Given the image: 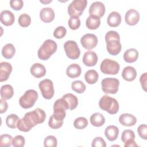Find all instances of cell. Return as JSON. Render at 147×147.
Listing matches in <instances>:
<instances>
[{"label":"cell","mask_w":147,"mask_h":147,"mask_svg":"<svg viewBox=\"0 0 147 147\" xmlns=\"http://www.w3.org/2000/svg\"><path fill=\"white\" fill-rule=\"evenodd\" d=\"M45 118V111L40 108H37L26 113L23 118L19 119L17 126L20 131L28 132L36 125L44 122Z\"/></svg>","instance_id":"6da1fadb"},{"label":"cell","mask_w":147,"mask_h":147,"mask_svg":"<svg viewBox=\"0 0 147 147\" xmlns=\"http://www.w3.org/2000/svg\"><path fill=\"white\" fill-rule=\"evenodd\" d=\"M106 42V48L107 52L111 55L115 56L119 53L122 49L120 42L119 34L114 30L107 32L105 36Z\"/></svg>","instance_id":"7a4b0ae2"},{"label":"cell","mask_w":147,"mask_h":147,"mask_svg":"<svg viewBox=\"0 0 147 147\" xmlns=\"http://www.w3.org/2000/svg\"><path fill=\"white\" fill-rule=\"evenodd\" d=\"M57 48L56 42L51 39L45 40L38 50L37 55L39 59L42 60H48Z\"/></svg>","instance_id":"3957f363"},{"label":"cell","mask_w":147,"mask_h":147,"mask_svg":"<svg viewBox=\"0 0 147 147\" xmlns=\"http://www.w3.org/2000/svg\"><path fill=\"white\" fill-rule=\"evenodd\" d=\"M99 107L110 114H115L119 110L118 101L114 98L105 95L99 101Z\"/></svg>","instance_id":"277c9868"},{"label":"cell","mask_w":147,"mask_h":147,"mask_svg":"<svg viewBox=\"0 0 147 147\" xmlns=\"http://www.w3.org/2000/svg\"><path fill=\"white\" fill-rule=\"evenodd\" d=\"M38 99V93L34 90H28L25 94L20 97L19 103L21 107L24 109H29L32 107Z\"/></svg>","instance_id":"5b68a950"},{"label":"cell","mask_w":147,"mask_h":147,"mask_svg":"<svg viewBox=\"0 0 147 147\" xmlns=\"http://www.w3.org/2000/svg\"><path fill=\"white\" fill-rule=\"evenodd\" d=\"M68 109L67 102L63 98L57 99L53 105V114L52 115L59 121H63L66 115L65 110Z\"/></svg>","instance_id":"8992f818"},{"label":"cell","mask_w":147,"mask_h":147,"mask_svg":"<svg viewBox=\"0 0 147 147\" xmlns=\"http://www.w3.org/2000/svg\"><path fill=\"white\" fill-rule=\"evenodd\" d=\"M87 5L86 0H74L68 6V13L71 17H79L82 14Z\"/></svg>","instance_id":"52a82bcc"},{"label":"cell","mask_w":147,"mask_h":147,"mask_svg":"<svg viewBox=\"0 0 147 147\" xmlns=\"http://www.w3.org/2000/svg\"><path fill=\"white\" fill-rule=\"evenodd\" d=\"M119 68V64L117 61L110 59H104L100 65V69L102 72L107 75L117 74Z\"/></svg>","instance_id":"ba28073f"},{"label":"cell","mask_w":147,"mask_h":147,"mask_svg":"<svg viewBox=\"0 0 147 147\" xmlns=\"http://www.w3.org/2000/svg\"><path fill=\"white\" fill-rule=\"evenodd\" d=\"M102 91L106 94H116L118 90L119 85V80L116 78H107L102 80Z\"/></svg>","instance_id":"9c48e42d"},{"label":"cell","mask_w":147,"mask_h":147,"mask_svg":"<svg viewBox=\"0 0 147 147\" xmlns=\"http://www.w3.org/2000/svg\"><path fill=\"white\" fill-rule=\"evenodd\" d=\"M39 88L41 91L42 96L46 99H51L54 95L55 91L53 84L52 80L48 79H45L38 84Z\"/></svg>","instance_id":"30bf717a"},{"label":"cell","mask_w":147,"mask_h":147,"mask_svg":"<svg viewBox=\"0 0 147 147\" xmlns=\"http://www.w3.org/2000/svg\"><path fill=\"white\" fill-rule=\"evenodd\" d=\"M64 48L67 56L69 59L75 60L79 57L80 51L75 41L68 40L66 41L64 43Z\"/></svg>","instance_id":"8fae6325"},{"label":"cell","mask_w":147,"mask_h":147,"mask_svg":"<svg viewBox=\"0 0 147 147\" xmlns=\"http://www.w3.org/2000/svg\"><path fill=\"white\" fill-rule=\"evenodd\" d=\"M80 43L85 49L90 50L96 46L98 44V38L94 34L87 33L82 37Z\"/></svg>","instance_id":"7c38bea8"},{"label":"cell","mask_w":147,"mask_h":147,"mask_svg":"<svg viewBox=\"0 0 147 147\" xmlns=\"http://www.w3.org/2000/svg\"><path fill=\"white\" fill-rule=\"evenodd\" d=\"M135 134L131 130H124L121 136V140L124 143V146H137L136 142L134 141Z\"/></svg>","instance_id":"4fadbf2b"},{"label":"cell","mask_w":147,"mask_h":147,"mask_svg":"<svg viewBox=\"0 0 147 147\" xmlns=\"http://www.w3.org/2000/svg\"><path fill=\"white\" fill-rule=\"evenodd\" d=\"M105 5L99 1L93 2L90 6L89 13L90 15H93L98 17L103 16L105 13Z\"/></svg>","instance_id":"5bb4252c"},{"label":"cell","mask_w":147,"mask_h":147,"mask_svg":"<svg viewBox=\"0 0 147 147\" xmlns=\"http://www.w3.org/2000/svg\"><path fill=\"white\" fill-rule=\"evenodd\" d=\"M125 20L127 25L131 26L136 25L140 20L139 12L133 9H129L125 14Z\"/></svg>","instance_id":"9a60e30c"},{"label":"cell","mask_w":147,"mask_h":147,"mask_svg":"<svg viewBox=\"0 0 147 147\" xmlns=\"http://www.w3.org/2000/svg\"><path fill=\"white\" fill-rule=\"evenodd\" d=\"M11 71L12 66L9 63L1 62L0 63V82H2L7 80Z\"/></svg>","instance_id":"2e32d148"},{"label":"cell","mask_w":147,"mask_h":147,"mask_svg":"<svg viewBox=\"0 0 147 147\" xmlns=\"http://www.w3.org/2000/svg\"><path fill=\"white\" fill-rule=\"evenodd\" d=\"M98 61V56L93 51L86 52L83 57V64L88 67L94 66Z\"/></svg>","instance_id":"e0dca14e"},{"label":"cell","mask_w":147,"mask_h":147,"mask_svg":"<svg viewBox=\"0 0 147 147\" xmlns=\"http://www.w3.org/2000/svg\"><path fill=\"white\" fill-rule=\"evenodd\" d=\"M0 20L1 23L5 26H10L13 24L15 17L14 14L8 10L2 11L0 15Z\"/></svg>","instance_id":"ac0fdd59"},{"label":"cell","mask_w":147,"mask_h":147,"mask_svg":"<svg viewBox=\"0 0 147 147\" xmlns=\"http://www.w3.org/2000/svg\"><path fill=\"white\" fill-rule=\"evenodd\" d=\"M40 17L44 22H51L55 18L54 11L51 7H44L40 10Z\"/></svg>","instance_id":"d6986e66"},{"label":"cell","mask_w":147,"mask_h":147,"mask_svg":"<svg viewBox=\"0 0 147 147\" xmlns=\"http://www.w3.org/2000/svg\"><path fill=\"white\" fill-rule=\"evenodd\" d=\"M30 71L31 74L37 78H40L45 76L47 72L44 65L38 63L33 64L31 66Z\"/></svg>","instance_id":"ffe728a7"},{"label":"cell","mask_w":147,"mask_h":147,"mask_svg":"<svg viewBox=\"0 0 147 147\" xmlns=\"http://www.w3.org/2000/svg\"><path fill=\"white\" fill-rule=\"evenodd\" d=\"M119 121L121 125L125 126H131L134 125L137 122V119L132 114L125 113L122 114L119 118Z\"/></svg>","instance_id":"44dd1931"},{"label":"cell","mask_w":147,"mask_h":147,"mask_svg":"<svg viewBox=\"0 0 147 147\" xmlns=\"http://www.w3.org/2000/svg\"><path fill=\"white\" fill-rule=\"evenodd\" d=\"M107 24L111 27H117L121 22V16L117 11H112L110 13L107 18Z\"/></svg>","instance_id":"7402d4cb"},{"label":"cell","mask_w":147,"mask_h":147,"mask_svg":"<svg viewBox=\"0 0 147 147\" xmlns=\"http://www.w3.org/2000/svg\"><path fill=\"white\" fill-rule=\"evenodd\" d=\"M136 76L137 71L136 69L131 66H127L125 67L122 72V76L126 81H133L135 79Z\"/></svg>","instance_id":"603a6c76"},{"label":"cell","mask_w":147,"mask_h":147,"mask_svg":"<svg viewBox=\"0 0 147 147\" xmlns=\"http://www.w3.org/2000/svg\"><path fill=\"white\" fill-rule=\"evenodd\" d=\"M119 134L118 128L114 125L107 126L105 130V135L108 140L113 141L118 138Z\"/></svg>","instance_id":"cb8c5ba5"},{"label":"cell","mask_w":147,"mask_h":147,"mask_svg":"<svg viewBox=\"0 0 147 147\" xmlns=\"http://www.w3.org/2000/svg\"><path fill=\"white\" fill-rule=\"evenodd\" d=\"M81 72V67L79 64L75 63L69 65L66 69V74L70 78H76L79 77L80 75Z\"/></svg>","instance_id":"d4e9b609"},{"label":"cell","mask_w":147,"mask_h":147,"mask_svg":"<svg viewBox=\"0 0 147 147\" xmlns=\"http://www.w3.org/2000/svg\"><path fill=\"white\" fill-rule=\"evenodd\" d=\"M138 57V52L134 48L127 49L123 54L124 60L129 63L135 62Z\"/></svg>","instance_id":"484cf974"},{"label":"cell","mask_w":147,"mask_h":147,"mask_svg":"<svg viewBox=\"0 0 147 147\" xmlns=\"http://www.w3.org/2000/svg\"><path fill=\"white\" fill-rule=\"evenodd\" d=\"M100 24V19L99 17L90 15V16L87 18L86 21V26L91 30H95L99 28Z\"/></svg>","instance_id":"4316f807"},{"label":"cell","mask_w":147,"mask_h":147,"mask_svg":"<svg viewBox=\"0 0 147 147\" xmlns=\"http://www.w3.org/2000/svg\"><path fill=\"white\" fill-rule=\"evenodd\" d=\"M62 98L67 102L69 110H72L78 106V99L75 95L71 93H68L64 95Z\"/></svg>","instance_id":"83f0119b"},{"label":"cell","mask_w":147,"mask_h":147,"mask_svg":"<svg viewBox=\"0 0 147 147\" xmlns=\"http://www.w3.org/2000/svg\"><path fill=\"white\" fill-rule=\"evenodd\" d=\"M1 96L4 100L11 99L14 95V89L10 84L3 85L1 88Z\"/></svg>","instance_id":"f1b7e54d"},{"label":"cell","mask_w":147,"mask_h":147,"mask_svg":"<svg viewBox=\"0 0 147 147\" xmlns=\"http://www.w3.org/2000/svg\"><path fill=\"white\" fill-rule=\"evenodd\" d=\"M91 123L96 127H100L102 126L105 122V118L104 116L99 113H95L90 117Z\"/></svg>","instance_id":"f546056e"},{"label":"cell","mask_w":147,"mask_h":147,"mask_svg":"<svg viewBox=\"0 0 147 147\" xmlns=\"http://www.w3.org/2000/svg\"><path fill=\"white\" fill-rule=\"evenodd\" d=\"M15 52H16L15 47L11 43H9L5 45L2 49V56L5 58L7 59L12 58L14 55Z\"/></svg>","instance_id":"4dcf8cb0"},{"label":"cell","mask_w":147,"mask_h":147,"mask_svg":"<svg viewBox=\"0 0 147 147\" xmlns=\"http://www.w3.org/2000/svg\"><path fill=\"white\" fill-rule=\"evenodd\" d=\"M99 78L98 72L94 69L87 71L84 75V79L86 82L90 84H93L96 83Z\"/></svg>","instance_id":"1f68e13d"},{"label":"cell","mask_w":147,"mask_h":147,"mask_svg":"<svg viewBox=\"0 0 147 147\" xmlns=\"http://www.w3.org/2000/svg\"><path fill=\"white\" fill-rule=\"evenodd\" d=\"M19 119V117L16 114H10L6 118V124L9 128L15 129L17 127V123Z\"/></svg>","instance_id":"d6a6232c"},{"label":"cell","mask_w":147,"mask_h":147,"mask_svg":"<svg viewBox=\"0 0 147 147\" xmlns=\"http://www.w3.org/2000/svg\"><path fill=\"white\" fill-rule=\"evenodd\" d=\"M71 88L75 92L81 94L85 91L86 89V85L81 80H75L71 84Z\"/></svg>","instance_id":"836d02e7"},{"label":"cell","mask_w":147,"mask_h":147,"mask_svg":"<svg viewBox=\"0 0 147 147\" xmlns=\"http://www.w3.org/2000/svg\"><path fill=\"white\" fill-rule=\"evenodd\" d=\"M88 125V121L84 117H78L74 122V126L77 129H83Z\"/></svg>","instance_id":"e575fe53"},{"label":"cell","mask_w":147,"mask_h":147,"mask_svg":"<svg viewBox=\"0 0 147 147\" xmlns=\"http://www.w3.org/2000/svg\"><path fill=\"white\" fill-rule=\"evenodd\" d=\"M13 137L11 136L4 134L0 136V146L9 147L12 145Z\"/></svg>","instance_id":"d590c367"},{"label":"cell","mask_w":147,"mask_h":147,"mask_svg":"<svg viewBox=\"0 0 147 147\" xmlns=\"http://www.w3.org/2000/svg\"><path fill=\"white\" fill-rule=\"evenodd\" d=\"M18 24L22 27H28L31 23V18L28 14L24 13L18 17Z\"/></svg>","instance_id":"8d00e7d4"},{"label":"cell","mask_w":147,"mask_h":147,"mask_svg":"<svg viewBox=\"0 0 147 147\" xmlns=\"http://www.w3.org/2000/svg\"><path fill=\"white\" fill-rule=\"evenodd\" d=\"M69 28L72 30H76L80 26V20L78 17H71L68 21Z\"/></svg>","instance_id":"74e56055"},{"label":"cell","mask_w":147,"mask_h":147,"mask_svg":"<svg viewBox=\"0 0 147 147\" xmlns=\"http://www.w3.org/2000/svg\"><path fill=\"white\" fill-rule=\"evenodd\" d=\"M45 147H56L57 145L56 138L53 136H47L44 141Z\"/></svg>","instance_id":"f35d334b"},{"label":"cell","mask_w":147,"mask_h":147,"mask_svg":"<svg viewBox=\"0 0 147 147\" xmlns=\"http://www.w3.org/2000/svg\"><path fill=\"white\" fill-rule=\"evenodd\" d=\"M63 124V121H61L56 119L53 117L52 115L50 117L48 121V125L51 128L53 129H57L61 127Z\"/></svg>","instance_id":"ab89813d"},{"label":"cell","mask_w":147,"mask_h":147,"mask_svg":"<svg viewBox=\"0 0 147 147\" xmlns=\"http://www.w3.org/2000/svg\"><path fill=\"white\" fill-rule=\"evenodd\" d=\"M67 33V30L63 26H60L57 27L54 32H53V36L55 38L60 39L63 38Z\"/></svg>","instance_id":"60d3db41"},{"label":"cell","mask_w":147,"mask_h":147,"mask_svg":"<svg viewBox=\"0 0 147 147\" xmlns=\"http://www.w3.org/2000/svg\"><path fill=\"white\" fill-rule=\"evenodd\" d=\"M25 144L24 137L21 135L16 136L12 141V145L14 147H23Z\"/></svg>","instance_id":"b9f144b4"},{"label":"cell","mask_w":147,"mask_h":147,"mask_svg":"<svg viewBox=\"0 0 147 147\" xmlns=\"http://www.w3.org/2000/svg\"><path fill=\"white\" fill-rule=\"evenodd\" d=\"M91 145L92 147H105L106 146V144L102 137H97L92 140Z\"/></svg>","instance_id":"7bdbcfd3"},{"label":"cell","mask_w":147,"mask_h":147,"mask_svg":"<svg viewBox=\"0 0 147 147\" xmlns=\"http://www.w3.org/2000/svg\"><path fill=\"white\" fill-rule=\"evenodd\" d=\"M137 132L141 138L144 140L147 139V126L145 124L140 125L137 129Z\"/></svg>","instance_id":"ee69618b"},{"label":"cell","mask_w":147,"mask_h":147,"mask_svg":"<svg viewBox=\"0 0 147 147\" xmlns=\"http://www.w3.org/2000/svg\"><path fill=\"white\" fill-rule=\"evenodd\" d=\"M10 5L12 9L15 10H19L23 7L24 2L22 0H11Z\"/></svg>","instance_id":"f6af8a7d"},{"label":"cell","mask_w":147,"mask_h":147,"mask_svg":"<svg viewBox=\"0 0 147 147\" xmlns=\"http://www.w3.org/2000/svg\"><path fill=\"white\" fill-rule=\"evenodd\" d=\"M146 72H145L141 75L140 78V82L141 83V86L145 91H146Z\"/></svg>","instance_id":"bcb514c9"},{"label":"cell","mask_w":147,"mask_h":147,"mask_svg":"<svg viewBox=\"0 0 147 147\" xmlns=\"http://www.w3.org/2000/svg\"><path fill=\"white\" fill-rule=\"evenodd\" d=\"M0 113L2 114L5 112L6 111L7 107H8V105L7 103V102H6L5 100L3 99L2 98H1L0 99Z\"/></svg>","instance_id":"7dc6e473"},{"label":"cell","mask_w":147,"mask_h":147,"mask_svg":"<svg viewBox=\"0 0 147 147\" xmlns=\"http://www.w3.org/2000/svg\"><path fill=\"white\" fill-rule=\"evenodd\" d=\"M52 2V0H49V1H40V2H41V3H49V2Z\"/></svg>","instance_id":"c3c4849f"}]
</instances>
